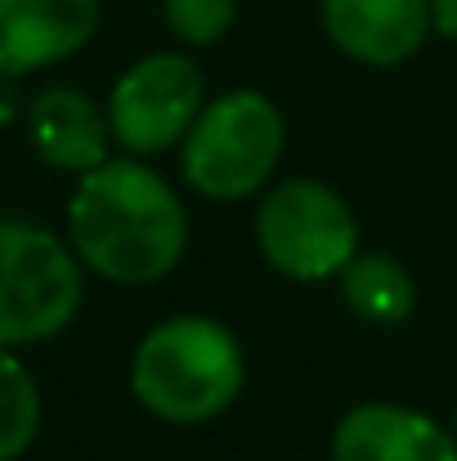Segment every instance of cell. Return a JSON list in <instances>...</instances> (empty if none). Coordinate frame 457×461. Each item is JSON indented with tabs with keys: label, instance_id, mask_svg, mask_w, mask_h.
I'll return each instance as SVG.
<instances>
[{
	"label": "cell",
	"instance_id": "1",
	"mask_svg": "<svg viewBox=\"0 0 457 461\" xmlns=\"http://www.w3.org/2000/svg\"><path fill=\"white\" fill-rule=\"evenodd\" d=\"M68 242L90 274L117 287H152L188 251V211L144 157H108L68 202Z\"/></svg>",
	"mask_w": 457,
	"mask_h": 461
},
{
	"label": "cell",
	"instance_id": "2",
	"mask_svg": "<svg viewBox=\"0 0 457 461\" xmlns=\"http://www.w3.org/2000/svg\"><path fill=\"white\" fill-rule=\"evenodd\" d=\"M242 385V340L211 313H175L157 322L131 358V394L166 426H206L224 417Z\"/></svg>",
	"mask_w": 457,
	"mask_h": 461
},
{
	"label": "cell",
	"instance_id": "3",
	"mask_svg": "<svg viewBox=\"0 0 457 461\" xmlns=\"http://www.w3.org/2000/svg\"><path fill=\"white\" fill-rule=\"evenodd\" d=\"M288 153V122L260 90H224L179 144V170L211 202H247L260 193Z\"/></svg>",
	"mask_w": 457,
	"mask_h": 461
},
{
	"label": "cell",
	"instance_id": "4",
	"mask_svg": "<svg viewBox=\"0 0 457 461\" xmlns=\"http://www.w3.org/2000/svg\"><path fill=\"white\" fill-rule=\"evenodd\" d=\"M86 301V265L45 224L0 220V345L54 340Z\"/></svg>",
	"mask_w": 457,
	"mask_h": 461
},
{
	"label": "cell",
	"instance_id": "5",
	"mask_svg": "<svg viewBox=\"0 0 457 461\" xmlns=\"http://www.w3.org/2000/svg\"><path fill=\"white\" fill-rule=\"evenodd\" d=\"M256 247L292 283H327L359 256V220L323 179H283L256 206Z\"/></svg>",
	"mask_w": 457,
	"mask_h": 461
},
{
	"label": "cell",
	"instance_id": "6",
	"mask_svg": "<svg viewBox=\"0 0 457 461\" xmlns=\"http://www.w3.org/2000/svg\"><path fill=\"white\" fill-rule=\"evenodd\" d=\"M113 140L131 157H157L184 144L206 108V77L179 50H157L131 63L108 90Z\"/></svg>",
	"mask_w": 457,
	"mask_h": 461
},
{
	"label": "cell",
	"instance_id": "7",
	"mask_svg": "<svg viewBox=\"0 0 457 461\" xmlns=\"http://www.w3.org/2000/svg\"><path fill=\"white\" fill-rule=\"evenodd\" d=\"M99 18V0H0V77H32L81 54Z\"/></svg>",
	"mask_w": 457,
	"mask_h": 461
},
{
	"label": "cell",
	"instance_id": "8",
	"mask_svg": "<svg viewBox=\"0 0 457 461\" xmlns=\"http://www.w3.org/2000/svg\"><path fill=\"white\" fill-rule=\"evenodd\" d=\"M318 18L327 41L363 68H399L435 32L431 0H318Z\"/></svg>",
	"mask_w": 457,
	"mask_h": 461
},
{
	"label": "cell",
	"instance_id": "9",
	"mask_svg": "<svg viewBox=\"0 0 457 461\" xmlns=\"http://www.w3.org/2000/svg\"><path fill=\"white\" fill-rule=\"evenodd\" d=\"M332 461H457V439L431 412L359 403L332 430Z\"/></svg>",
	"mask_w": 457,
	"mask_h": 461
},
{
	"label": "cell",
	"instance_id": "10",
	"mask_svg": "<svg viewBox=\"0 0 457 461\" xmlns=\"http://www.w3.org/2000/svg\"><path fill=\"white\" fill-rule=\"evenodd\" d=\"M27 135H32L36 157L50 170H63V175H77V179L86 170L104 166L113 157L108 149L117 144L113 126H108V108H99L77 86L41 90L27 108Z\"/></svg>",
	"mask_w": 457,
	"mask_h": 461
},
{
	"label": "cell",
	"instance_id": "11",
	"mask_svg": "<svg viewBox=\"0 0 457 461\" xmlns=\"http://www.w3.org/2000/svg\"><path fill=\"white\" fill-rule=\"evenodd\" d=\"M336 287H341L345 309L359 322H372V327H399L417 309V283H413V274L395 256H386V251H359L341 269Z\"/></svg>",
	"mask_w": 457,
	"mask_h": 461
},
{
	"label": "cell",
	"instance_id": "12",
	"mask_svg": "<svg viewBox=\"0 0 457 461\" xmlns=\"http://www.w3.org/2000/svg\"><path fill=\"white\" fill-rule=\"evenodd\" d=\"M41 430V390L27 363L0 345V461L23 457Z\"/></svg>",
	"mask_w": 457,
	"mask_h": 461
},
{
	"label": "cell",
	"instance_id": "13",
	"mask_svg": "<svg viewBox=\"0 0 457 461\" xmlns=\"http://www.w3.org/2000/svg\"><path fill=\"white\" fill-rule=\"evenodd\" d=\"M166 27L184 45H215L238 18V0H161Z\"/></svg>",
	"mask_w": 457,
	"mask_h": 461
},
{
	"label": "cell",
	"instance_id": "14",
	"mask_svg": "<svg viewBox=\"0 0 457 461\" xmlns=\"http://www.w3.org/2000/svg\"><path fill=\"white\" fill-rule=\"evenodd\" d=\"M431 23L440 36L457 41V0H431Z\"/></svg>",
	"mask_w": 457,
	"mask_h": 461
},
{
	"label": "cell",
	"instance_id": "15",
	"mask_svg": "<svg viewBox=\"0 0 457 461\" xmlns=\"http://www.w3.org/2000/svg\"><path fill=\"white\" fill-rule=\"evenodd\" d=\"M449 430H453V439H457V412H453V426H449Z\"/></svg>",
	"mask_w": 457,
	"mask_h": 461
}]
</instances>
